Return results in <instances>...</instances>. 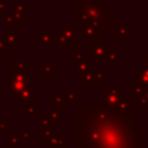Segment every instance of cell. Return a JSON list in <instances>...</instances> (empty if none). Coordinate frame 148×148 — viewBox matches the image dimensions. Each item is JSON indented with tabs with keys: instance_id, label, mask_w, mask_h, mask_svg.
<instances>
[{
	"instance_id": "6da1fadb",
	"label": "cell",
	"mask_w": 148,
	"mask_h": 148,
	"mask_svg": "<svg viewBox=\"0 0 148 148\" xmlns=\"http://www.w3.org/2000/svg\"><path fill=\"white\" fill-rule=\"evenodd\" d=\"M75 148H146V132L133 112L88 97L75 109Z\"/></svg>"
},
{
	"instance_id": "7a4b0ae2",
	"label": "cell",
	"mask_w": 148,
	"mask_h": 148,
	"mask_svg": "<svg viewBox=\"0 0 148 148\" xmlns=\"http://www.w3.org/2000/svg\"><path fill=\"white\" fill-rule=\"evenodd\" d=\"M71 13L76 24H91L98 36L108 35L113 28V9L103 0H71Z\"/></svg>"
},
{
	"instance_id": "3957f363",
	"label": "cell",
	"mask_w": 148,
	"mask_h": 148,
	"mask_svg": "<svg viewBox=\"0 0 148 148\" xmlns=\"http://www.w3.org/2000/svg\"><path fill=\"white\" fill-rule=\"evenodd\" d=\"M7 82L15 98L23 89L29 87V60H13V69L7 72Z\"/></svg>"
},
{
	"instance_id": "277c9868",
	"label": "cell",
	"mask_w": 148,
	"mask_h": 148,
	"mask_svg": "<svg viewBox=\"0 0 148 148\" xmlns=\"http://www.w3.org/2000/svg\"><path fill=\"white\" fill-rule=\"evenodd\" d=\"M98 36L91 38V43L87 45V56L91 58L92 61H104L109 54V40L98 39Z\"/></svg>"
},
{
	"instance_id": "5b68a950",
	"label": "cell",
	"mask_w": 148,
	"mask_h": 148,
	"mask_svg": "<svg viewBox=\"0 0 148 148\" xmlns=\"http://www.w3.org/2000/svg\"><path fill=\"white\" fill-rule=\"evenodd\" d=\"M124 92L118 90L117 87H110L106 91H104L102 94V99L103 102L110 106V108H116L118 105V103L120 102V99L124 97Z\"/></svg>"
},
{
	"instance_id": "8992f818",
	"label": "cell",
	"mask_w": 148,
	"mask_h": 148,
	"mask_svg": "<svg viewBox=\"0 0 148 148\" xmlns=\"http://www.w3.org/2000/svg\"><path fill=\"white\" fill-rule=\"evenodd\" d=\"M76 23H61L60 24V34L66 40V45H75L76 38H75V29Z\"/></svg>"
},
{
	"instance_id": "52a82bcc",
	"label": "cell",
	"mask_w": 148,
	"mask_h": 148,
	"mask_svg": "<svg viewBox=\"0 0 148 148\" xmlns=\"http://www.w3.org/2000/svg\"><path fill=\"white\" fill-rule=\"evenodd\" d=\"M133 84L148 88V68H139L133 73Z\"/></svg>"
},
{
	"instance_id": "ba28073f",
	"label": "cell",
	"mask_w": 148,
	"mask_h": 148,
	"mask_svg": "<svg viewBox=\"0 0 148 148\" xmlns=\"http://www.w3.org/2000/svg\"><path fill=\"white\" fill-rule=\"evenodd\" d=\"M2 22L6 25H14V24H23L24 23V17L23 14L17 13V12H8L2 14Z\"/></svg>"
},
{
	"instance_id": "9c48e42d",
	"label": "cell",
	"mask_w": 148,
	"mask_h": 148,
	"mask_svg": "<svg viewBox=\"0 0 148 148\" xmlns=\"http://www.w3.org/2000/svg\"><path fill=\"white\" fill-rule=\"evenodd\" d=\"M2 39L7 45H17L20 42L18 30L14 28V25H7V32L2 35Z\"/></svg>"
},
{
	"instance_id": "30bf717a",
	"label": "cell",
	"mask_w": 148,
	"mask_h": 148,
	"mask_svg": "<svg viewBox=\"0 0 148 148\" xmlns=\"http://www.w3.org/2000/svg\"><path fill=\"white\" fill-rule=\"evenodd\" d=\"M39 43L42 45H56V34L51 32V29L45 28L39 30Z\"/></svg>"
},
{
	"instance_id": "8fae6325",
	"label": "cell",
	"mask_w": 148,
	"mask_h": 148,
	"mask_svg": "<svg viewBox=\"0 0 148 148\" xmlns=\"http://www.w3.org/2000/svg\"><path fill=\"white\" fill-rule=\"evenodd\" d=\"M16 99L17 102L20 103H31V102H35V88L29 86L27 87L25 89H23L17 96H16Z\"/></svg>"
},
{
	"instance_id": "7c38bea8",
	"label": "cell",
	"mask_w": 148,
	"mask_h": 148,
	"mask_svg": "<svg viewBox=\"0 0 148 148\" xmlns=\"http://www.w3.org/2000/svg\"><path fill=\"white\" fill-rule=\"evenodd\" d=\"M112 32L118 37L119 40H127L130 39V24L119 23L117 28H112Z\"/></svg>"
},
{
	"instance_id": "4fadbf2b",
	"label": "cell",
	"mask_w": 148,
	"mask_h": 148,
	"mask_svg": "<svg viewBox=\"0 0 148 148\" xmlns=\"http://www.w3.org/2000/svg\"><path fill=\"white\" fill-rule=\"evenodd\" d=\"M61 109L57 106H52L47 112L44 113V118L50 124H60L61 123Z\"/></svg>"
},
{
	"instance_id": "5bb4252c",
	"label": "cell",
	"mask_w": 148,
	"mask_h": 148,
	"mask_svg": "<svg viewBox=\"0 0 148 148\" xmlns=\"http://www.w3.org/2000/svg\"><path fill=\"white\" fill-rule=\"evenodd\" d=\"M43 141L50 148H61L66 143V134H56L52 138L43 140Z\"/></svg>"
},
{
	"instance_id": "9a60e30c",
	"label": "cell",
	"mask_w": 148,
	"mask_h": 148,
	"mask_svg": "<svg viewBox=\"0 0 148 148\" xmlns=\"http://www.w3.org/2000/svg\"><path fill=\"white\" fill-rule=\"evenodd\" d=\"M24 112H23V118L24 119H34L36 114L40 112V109L35 105V102L31 103H23Z\"/></svg>"
},
{
	"instance_id": "2e32d148",
	"label": "cell",
	"mask_w": 148,
	"mask_h": 148,
	"mask_svg": "<svg viewBox=\"0 0 148 148\" xmlns=\"http://www.w3.org/2000/svg\"><path fill=\"white\" fill-rule=\"evenodd\" d=\"M98 36L97 30L94 25L91 24H81V39L87 40L89 38H94Z\"/></svg>"
},
{
	"instance_id": "e0dca14e",
	"label": "cell",
	"mask_w": 148,
	"mask_h": 148,
	"mask_svg": "<svg viewBox=\"0 0 148 148\" xmlns=\"http://www.w3.org/2000/svg\"><path fill=\"white\" fill-rule=\"evenodd\" d=\"M91 71H92V60H89V59L83 62H79L75 66V75L76 76H82Z\"/></svg>"
},
{
	"instance_id": "ac0fdd59",
	"label": "cell",
	"mask_w": 148,
	"mask_h": 148,
	"mask_svg": "<svg viewBox=\"0 0 148 148\" xmlns=\"http://www.w3.org/2000/svg\"><path fill=\"white\" fill-rule=\"evenodd\" d=\"M50 102L52 104H54L57 108H59V109H65L66 108V103H67V101H66V92H64V91L56 92L54 96L50 97Z\"/></svg>"
},
{
	"instance_id": "d6986e66",
	"label": "cell",
	"mask_w": 148,
	"mask_h": 148,
	"mask_svg": "<svg viewBox=\"0 0 148 148\" xmlns=\"http://www.w3.org/2000/svg\"><path fill=\"white\" fill-rule=\"evenodd\" d=\"M39 71L43 72L44 75L47 77H53L56 75V67H54V65H52V62L50 60H45L44 64L39 66Z\"/></svg>"
},
{
	"instance_id": "ffe728a7",
	"label": "cell",
	"mask_w": 148,
	"mask_h": 148,
	"mask_svg": "<svg viewBox=\"0 0 148 148\" xmlns=\"http://www.w3.org/2000/svg\"><path fill=\"white\" fill-rule=\"evenodd\" d=\"M7 138H8V142H9V147L10 148H18L20 146H22L24 143V139L17 134V133H13V134H7Z\"/></svg>"
},
{
	"instance_id": "44dd1931",
	"label": "cell",
	"mask_w": 148,
	"mask_h": 148,
	"mask_svg": "<svg viewBox=\"0 0 148 148\" xmlns=\"http://www.w3.org/2000/svg\"><path fill=\"white\" fill-rule=\"evenodd\" d=\"M116 108H117V109H119L120 111L128 112L131 109H133V108H134V103H133V102H131L128 97L124 96V97L120 99V102L118 103V105H117Z\"/></svg>"
},
{
	"instance_id": "7402d4cb",
	"label": "cell",
	"mask_w": 148,
	"mask_h": 148,
	"mask_svg": "<svg viewBox=\"0 0 148 148\" xmlns=\"http://www.w3.org/2000/svg\"><path fill=\"white\" fill-rule=\"evenodd\" d=\"M106 62L109 66H118L119 65V51L118 50L109 51Z\"/></svg>"
},
{
	"instance_id": "603a6c76",
	"label": "cell",
	"mask_w": 148,
	"mask_h": 148,
	"mask_svg": "<svg viewBox=\"0 0 148 148\" xmlns=\"http://www.w3.org/2000/svg\"><path fill=\"white\" fill-rule=\"evenodd\" d=\"M71 60L74 61L75 64L83 62V61L88 60V56L87 54H83L82 52H80L77 50H71Z\"/></svg>"
},
{
	"instance_id": "cb8c5ba5",
	"label": "cell",
	"mask_w": 148,
	"mask_h": 148,
	"mask_svg": "<svg viewBox=\"0 0 148 148\" xmlns=\"http://www.w3.org/2000/svg\"><path fill=\"white\" fill-rule=\"evenodd\" d=\"M92 74H94V80L95 82H108L109 81V72L108 71H94L92 69Z\"/></svg>"
},
{
	"instance_id": "d4e9b609",
	"label": "cell",
	"mask_w": 148,
	"mask_h": 148,
	"mask_svg": "<svg viewBox=\"0 0 148 148\" xmlns=\"http://www.w3.org/2000/svg\"><path fill=\"white\" fill-rule=\"evenodd\" d=\"M81 77H82V80H81V87L82 88H90V87H92V83H95L92 71L82 75Z\"/></svg>"
},
{
	"instance_id": "484cf974",
	"label": "cell",
	"mask_w": 148,
	"mask_h": 148,
	"mask_svg": "<svg viewBox=\"0 0 148 148\" xmlns=\"http://www.w3.org/2000/svg\"><path fill=\"white\" fill-rule=\"evenodd\" d=\"M13 8L15 12L21 14H28L29 13V2H13Z\"/></svg>"
},
{
	"instance_id": "4316f807",
	"label": "cell",
	"mask_w": 148,
	"mask_h": 148,
	"mask_svg": "<svg viewBox=\"0 0 148 148\" xmlns=\"http://www.w3.org/2000/svg\"><path fill=\"white\" fill-rule=\"evenodd\" d=\"M128 91L132 92L135 98H140V97L143 95V92L146 91V88L140 87V86H134V84H133V86L128 87Z\"/></svg>"
},
{
	"instance_id": "83f0119b",
	"label": "cell",
	"mask_w": 148,
	"mask_h": 148,
	"mask_svg": "<svg viewBox=\"0 0 148 148\" xmlns=\"http://www.w3.org/2000/svg\"><path fill=\"white\" fill-rule=\"evenodd\" d=\"M56 135V130L54 128H45V130H39V139L40 140H46Z\"/></svg>"
},
{
	"instance_id": "f1b7e54d",
	"label": "cell",
	"mask_w": 148,
	"mask_h": 148,
	"mask_svg": "<svg viewBox=\"0 0 148 148\" xmlns=\"http://www.w3.org/2000/svg\"><path fill=\"white\" fill-rule=\"evenodd\" d=\"M8 134V119L0 118V135Z\"/></svg>"
},
{
	"instance_id": "f546056e",
	"label": "cell",
	"mask_w": 148,
	"mask_h": 148,
	"mask_svg": "<svg viewBox=\"0 0 148 148\" xmlns=\"http://www.w3.org/2000/svg\"><path fill=\"white\" fill-rule=\"evenodd\" d=\"M17 134H20L24 140H34L35 139V135L31 134L28 130H24V128H18Z\"/></svg>"
},
{
	"instance_id": "4dcf8cb0",
	"label": "cell",
	"mask_w": 148,
	"mask_h": 148,
	"mask_svg": "<svg viewBox=\"0 0 148 148\" xmlns=\"http://www.w3.org/2000/svg\"><path fill=\"white\" fill-rule=\"evenodd\" d=\"M139 105L142 108H148V88L143 92V95L139 98Z\"/></svg>"
},
{
	"instance_id": "1f68e13d",
	"label": "cell",
	"mask_w": 148,
	"mask_h": 148,
	"mask_svg": "<svg viewBox=\"0 0 148 148\" xmlns=\"http://www.w3.org/2000/svg\"><path fill=\"white\" fill-rule=\"evenodd\" d=\"M77 98V94L75 91H67L66 92V101L68 103H74Z\"/></svg>"
},
{
	"instance_id": "d6a6232c",
	"label": "cell",
	"mask_w": 148,
	"mask_h": 148,
	"mask_svg": "<svg viewBox=\"0 0 148 148\" xmlns=\"http://www.w3.org/2000/svg\"><path fill=\"white\" fill-rule=\"evenodd\" d=\"M38 124H39V130H45V128H49L50 127V123L43 117V118H39L38 119Z\"/></svg>"
},
{
	"instance_id": "836d02e7",
	"label": "cell",
	"mask_w": 148,
	"mask_h": 148,
	"mask_svg": "<svg viewBox=\"0 0 148 148\" xmlns=\"http://www.w3.org/2000/svg\"><path fill=\"white\" fill-rule=\"evenodd\" d=\"M56 45H66V40L61 34H56Z\"/></svg>"
},
{
	"instance_id": "e575fe53",
	"label": "cell",
	"mask_w": 148,
	"mask_h": 148,
	"mask_svg": "<svg viewBox=\"0 0 148 148\" xmlns=\"http://www.w3.org/2000/svg\"><path fill=\"white\" fill-rule=\"evenodd\" d=\"M139 68H148V54L139 61Z\"/></svg>"
},
{
	"instance_id": "d590c367",
	"label": "cell",
	"mask_w": 148,
	"mask_h": 148,
	"mask_svg": "<svg viewBox=\"0 0 148 148\" xmlns=\"http://www.w3.org/2000/svg\"><path fill=\"white\" fill-rule=\"evenodd\" d=\"M8 13V6L3 0H0V14Z\"/></svg>"
},
{
	"instance_id": "8d00e7d4",
	"label": "cell",
	"mask_w": 148,
	"mask_h": 148,
	"mask_svg": "<svg viewBox=\"0 0 148 148\" xmlns=\"http://www.w3.org/2000/svg\"><path fill=\"white\" fill-rule=\"evenodd\" d=\"M7 47H8V45H7L6 42L1 38V39H0V53H3V52L7 50Z\"/></svg>"
},
{
	"instance_id": "74e56055",
	"label": "cell",
	"mask_w": 148,
	"mask_h": 148,
	"mask_svg": "<svg viewBox=\"0 0 148 148\" xmlns=\"http://www.w3.org/2000/svg\"><path fill=\"white\" fill-rule=\"evenodd\" d=\"M7 60H8V56L5 54V53H0V66H1L5 61H7Z\"/></svg>"
},
{
	"instance_id": "f35d334b",
	"label": "cell",
	"mask_w": 148,
	"mask_h": 148,
	"mask_svg": "<svg viewBox=\"0 0 148 148\" xmlns=\"http://www.w3.org/2000/svg\"><path fill=\"white\" fill-rule=\"evenodd\" d=\"M2 96H3V88L0 86V98H1Z\"/></svg>"
},
{
	"instance_id": "ab89813d",
	"label": "cell",
	"mask_w": 148,
	"mask_h": 148,
	"mask_svg": "<svg viewBox=\"0 0 148 148\" xmlns=\"http://www.w3.org/2000/svg\"><path fill=\"white\" fill-rule=\"evenodd\" d=\"M61 148H72V146H71V145H68V143H65Z\"/></svg>"
},
{
	"instance_id": "60d3db41",
	"label": "cell",
	"mask_w": 148,
	"mask_h": 148,
	"mask_svg": "<svg viewBox=\"0 0 148 148\" xmlns=\"http://www.w3.org/2000/svg\"><path fill=\"white\" fill-rule=\"evenodd\" d=\"M44 1H45L46 3H49V2H51V0H44Z\"/></svg>"
},
{
	"instance_id": "b9f144b4",
	"label": "cell",
	"mask_w": 148,
	"mask_h": 148,
	"mask_svg": "<svg viewBox=\"0 0 148 148\" xmlns=\"http://www.w3.org/2000/svg\"><path fill=\"white\" fill-rule=\"evenodd\" d=\"M2 148H10V147H9V146H3Z\"/></svg>"
}]
</instances>
